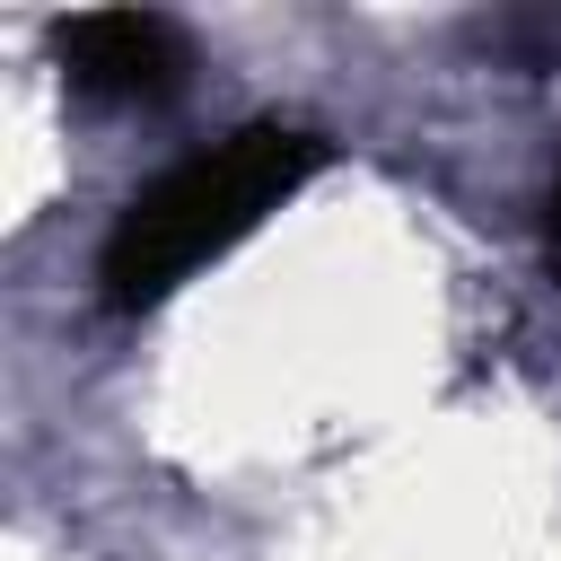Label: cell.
<instances>
[{
  "instance_id": "obj_1",
  "label": "cell",
  "mask_w": 561,
  "mask_h": 561,
  "mask_svg": "<svg viewBox=\"0 0 561 561\" xmlns=\"http://www.w3.org/2000/svg\"><path fill=\"white\" fill-rule=\"evenodd\" d=\"M324 158H333V140L307 131V123H237V131H219L210 149H193V158H175L167 175H149V184L114 210V228H105V245H96V289H105V307L140 316V307L175 298L202 263H219L245 228H263Z\"/></svg>"
},
{
  "instance_id": "obj_2",
  "label": "cell",
  "mask_w": 561,
  "mask_h": 561,
  "mask_svg": "<svg viewBox=\"0 0 561 561\" xmlns=\"http://www.w3.org/2000/svg\"><path fill=\"white\" fill-rule=\"evenodd\" d=\"M53 61L96 105H158L193 70V35L158 9H88L53 26Z\"/></svg>"
},
{
  "instance_id": "obj_3",
  "label": "cell",
  "mask_w": 561,
  "mask_h": 561,
  "mask_svg": "<svg viewBox=\"0 0 561 561\" xmlns=\"http://www.w3.org/2000/svg\"><path fill=\"white\" fill-rule=\"evenodd\" d=\"M543 228H552V254H561V175H552V202H543Z\"/></svg>"
}]
</instances>
